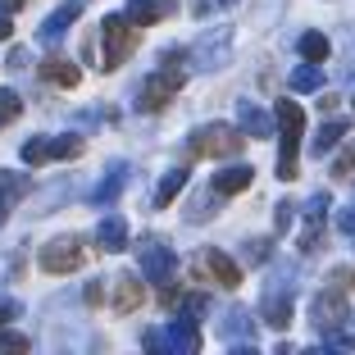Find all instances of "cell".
<instances>
[{
    "mask_svg": "<svg viewBox=\"0 0 355 355\" xmlns=\"http://www.w3.org/2000/svg\"><path fill=\"white\" fill-rule=\"evenodd\" d=\"M83 260H87V251H83L78 237H55L42 246V269L46 273H78Z\"/></svg>",
    "mask_w": 355,
    "mask_h": 355,
    "instance_id": "7",
    "label": "cell"
},
{
    "mask_svg": "<svg viewBox=\"0 0 355 355\" xmlns=\"http://www.w3.org/2000/svg\"><path fill=\"white\" fill-rule=\"evenodd\" d=\"M141 301H146V282L137 278V273H123V278H114V314L141 310Z\"/></svg>",
    "mask_w": 355,
    "mask_h": 355,
    "instance_id": "12",
    "label": "cell"
},
{
    "mask_svg": "<svg viewBox=\"0 0 355 355\" xmlns=\"http://www.w3.org/2000/svg\"><path fill=\"white\" fill-rule=\"evenodd\" d=\"M237 123H241L246 137H269V114H264L260 105H251V101L237 105Z\"/></svg>",
    "mask_w": 355,
    "mask_h": 355,
    "instance_id": "18",
    "label": "cell"
},
{
    "mask_svg": "<svg viewBox=\"0 0 355 355\" xmlns=\"http://www.w3.org/2000/svg\"><path fill=\"white\" fill-rule=\"evenodd\" d=\"M101 37H105V64H101V69L114 73L119 64L137 51V23L128 19V14H110V19L101 23Z\"/></svg>",
    "mask_w": 355,
    "mask_h": 355,
    "instance_id": "3",
    "label": "cell"
},
{
    "mask_svg": "<svg viewBox=\"0 0 355 355\" xmlns=\"http://www.w3.org/2000/svg\"><path fill=\"white\" fill-rule=\"evenodd\" d=\"M128 19L137 23V28H150V23H159L164 19V5H155V0H128Z\"/></svg>",
    "mask_w": 355,
    "mask_h": 355,
    "instance_id": "21",
    "label": "cell"
},
{
    "mask_svg": "<svg viewBox=\"0 0 355 355\" xmlns=\"http://www.w3.org/2000/svg\"><path fill=\"white\" fill-rule=\"evenodd\" d=\"M173 269H178V255L168 251L164 241H146V246H141V273H146L150 282H159V287L173 282Z\"/></svg>",
    "mask_w": 355,
    "mask_h": 355,
    "instance_id": "9",
    "label": "cell"
},
{
    "mask_svg": "<svg viewBox=\"0 0 355 355\" xmlns=\"http://www.w3.org/2000/svg\"><path fill=\"white\" fill-rule=\"evenodd\" d=\"M182 187H187V168H173V173H164V182H159V191H155V205H159V209L173 205Z\"/></svg>",
    "mask_w": 355,
    "mask_h": 355,
    "instance_id": "23",
    "label": "cell"
},
{
    "mask_svg": "<svg viewBox=\"0 0 355 355\" xmlns=\"http://www.w3.org/2000/svg\"><path fill=\"white\" fill-rule=\"evenodd\" d=\"M42 78H46V83H55V87H78V83H83V69H78L73 60H46L42 64Z\"/></svg>",
    "mask_w": 355,
    "mask_h": 355,
    "instance_id": "17",
    "label": "cell"
},
{
    "mask_svg": "<svg viewBox=\"0 0 355 355\" xmlns=\"http://www.w3.org/2000/svg\"><path fill=\"white\" fill-rule=\"evenodd\" d=\"M328 282L342 287V292H355V269H333V273H328Z\"/></svg>",
    "mask_w": 355,
    "mask_h": 355,
    "instance_id": "29",
    "label": "cell"
},
{
    "mask_svg": "<svg viewBox=\"0 0 355 355\" xmlns=\"http://www.w3.org/2000/svg\"><path fill=\"white\" fill-rule=\"evenodd\" d=\"M123 182H128V164H114L110 173H105V182L92 191V200H96V205H110V200L123 191Z\"/></svg>",
    "mask_w": 355,
    "mask_h": 355,
    "instance_id": "20",
    "label": "cell"
},
{
    "mask_svg": "<svg viewBox=\"0 0 355 355\" xmlns=\"http://www.w3.org/2000/svg\"><path fill=\"white\" fill-rule=\"evenodd\" d=\"M200 346V328L191 314H178L164 333H146V351H173V355H191Z\"/></svg>",
    "mask_w": 355,
    "mask_h": 355,
    "instance_id": "4",
    "label": "cell"
},
{
    "mask_svg": "<svg viewBox=\"0 0 355 355\" xmlns=\"http://www.w3.org/2000/svg\"><path fill=\"white\" fill-rule=\"evenodd\" d=\"M246 255H251V260H255V264H260V260H264V255H269V241H251V251H246Z\"/></svg>",
    "mask_w": 355,
    "mask_h": 355,
    "instance_id": "35",
    "label": "cell"
},
{
    "mask_svg": "<svg viewBox=\"0 0 355 355\" xmlns=\"http://www.w3.org/2000/svg\"><path fill=\"white\" fill-rule=\"evenodd\" d=\"M264 324L269 328H287L292 324V301H287V296H269V301H264Z\"/></svg>",
    "mask_w": 355,
    "mask_h": 355,
    "instance_id": "24",
    "label": "cell"
},
{
    "mask_svg": "<svg viewBox=\"0 0 355 355\" xmlns=\"http://www.w3.org/2000/svg\"><path fill=\"white\" fill-rule=\"evenodd\" d=\"M28 191H32L28 173H0V209H5V214H10V209L28 196Z\"/></svg>",
    "mask_w": 355,
    "mask_h": 355,
    "instance_id": "16",
    "label": "cell"
},
{
    "mask_svg": "<svg viewBox=\"0 0 355 355\" xmlns=\"http://www.w3.org/2000/svg\"><path fill=\"white\" fill-rule=\"evenodd\" d=\"M273 114H278V128H282L278 178L292 182V178H296V155H301V137H305V110L296 101H278V105H273Z\"/></svg>",
    "mask_w": 355,
    "mask_h": 355,
    "instance_id": "1",
    "label": "cell"
},
{
    "mask_svg": "<svg viewBox=\"0 0 355 355\" xmlns=\"http://www.w3.org/2000/svg\"><path fill=\"white\" fill-rule=\"evenodd\" d=\"M191 273H196V282H214V287H237L241 282L237 260H228L223 251H200L196 264H191Z\"/></svg>",
    "mask_w": 355,
    "mask_h": 355,
    "instance_id": "8",
    "label": "cell"
},
{
    "mask_svg": "<svg viewBox=\"0 0 355 355\" xmlns=\"http://www.w3.org/2000/svg\"><path fill=\"white\" fill-rule=\"evenodd\" d=\"M96 246H101V251H128V223L119 219V214H110V219H101L96 223Z\"/></svg>",
    "mask_w": 355,
    "mask_h": 355,
    "instance_id": "15",
    "label": "cell"
},
{
    "mask_svg": "<svg viewBox=\"0 0 355 355\" xmlns=\"http://www.w3.org/2000/svg\"><path fill=\"white\" fill-rule=\"evenodd\" d=\"M246 328H251V324H246V314H241V310H232V314H228V324H223V333H228V337H241Z\"/></svg>",
    "mask_w": 355,
    "mask_h": 355,
    "instance_id": "30",
    "label": "cell"
},
{
    "mask_svg": "<svg viewBox=\"0 0 355 355\" xmlns=\"http://www.w3.org/2000/svg\"><path fill=\"white\" fill-rule=\"evenodd\" d=\"M310 314H314V324L324 328V333H333V328L346 319V292H342V287L319 292V296H314V305H310Z\"/></svg>",
    "mask_w": 355,
    "mask_h": 355,
    "instance_id": "10",
    "label": "cell"
},
{
    "mask_svg": "<svg viewBox=\"0 0 355 355\" xmlns=\"http://www.w3.org/2000/svg\"><path fill=\"white\" fill-rule=\"evenodd\" d=\"M337 228H342V232H355V205H346L342 214H337Z\"/></svg>",
    "mask_w": 355,
    "mask_h": 355,
    "instance_id": "33",
    "label": "cell"
},
{
    "mask_svg": "<svg viewBox=\"0 0 355 355\" xmlns=\"http://www.w3.org/2000/svg\"><path fill=\"white\" fill-rule=\"evenodd\" d=\"M10 32H14V28H10V14L0 10V42H10Z\"/></svg>",
    "mask_w": 355,
    "mask_h": 355,
    "instance_id": "36",
    "label": "cell"
},
{
    "mask_svg": "<svg viewBox=\"0 0 355 355\" xmlns=\"http://www.w3.org/2000/svg\"><path fill=\"white\" fill-rule=\"evenodd\" d=\"M324 209H328V191H319V196L310 200V209H305V232H301V251L305 255L324 251Z\"/></svg>",
    "mask_w": 355,
    "mask_h": 355,
    "instance_id": "11",
    "label": "cell"
},
{
    "mask_svg": "<svg viewBox=\"0 0 355 355\" xmlns=\"http://www.w3.org/2000/svg\"><path fill=\"white\" fill-rule=\"evenodd\" d=\"M78 14H83L78 5H60V10H55L42 28H37V42H42V46H55L64 32H69V23H78Z\"/></svg>",
    "mask_w": 355,
    "mask_h": 355,
    "instance_id": "13",
    "label": "cell"
},
{
    "mask_svg": "<svg viewBox=\"0 0 355 355\" xmlns=\"http://www.w3.org/2000/svg\"><path fill=\"white\" fill-rule=\"evenodd\" d=\"M278 214H273V228L278 232H287V223H292V200H282V205H273Z\"/></svg>",
    "mask_w": 355,
    "mask_h": 355,
    "instance_id": "31",
    "label": "cell"
},
{
    "mask_svg": "<svg viewBox=\"0 0 355 355\" xmlns=\"http://www.w3.org/2000/svg\"><path fill=\"white\" fill-rule=\"evenodd\" d=\"M251 178H255V168H251V164L219 168V173H214V196H237V191L251 187Z\"/></svg>",
    "mask_w": 355,
    "mask_h": 355,
    "instance_id": "14",
    "label": "cell"
},
{
    "mask_svg": "<svg viewBox=\"0 0 355 355\" xmlns=\"http://www.w3.org/2000/svg\"><path fill=\"white\" fill-rule=\"evenodd\" d=\"M324 87V69L305 60L301 69H292V92H319Z\"/></svg>",
    "mask_w": 355,
    "mask_h": 355,
    "instance_id": "22",
    "label": "cell"
},
{
    "mask_svg": "<svg viewBox=\"0 0 355 355\" xmlns=\"http://www.w3.org/2000/svg\"><path fill=\"white\" fill-rule=\"evenodd\" d=\"M328 346L333 351H355V333H328Z\"/></svg>",
    "mask_w": 355,
    "mask_h": 355,
    "instance_id": "32",
    "label": "cell"
},
{
    "mask_svg": "<svg viewBox=\"0 0 355 355\" xmlns=\"http://www.w3.org/2000/svg\"><path fill=\"white\" fill-rule=\"evenodd\" d=\"M19 114H23V101H19L14 92H5V87H0V128H5V123H14Z\"/></svg>",
    "mask_w": 355,
    "mask_h": 355,
    "instance_id": "26",
    "label": "cell"
},
{
    "mask_svg": "<svg viewBox=\"0 0 355 355\" xmlns=\"http://www.w3.org/2000/svg\"><path fill=\"white\" fill-rule=\"evenodd\" d=\"M23 5H28V0H0V10H5V14H14V10H23Z\"/></svg>",
    "mask_w": 355,
    "mask_h": 355,
    "instance_id": "37",
    "label": "cell"
},
{
    "mask_svg": "<svg viewBox=\"0 0 355 355\" xmlns=\"http://www.w3.org/2000/svg\"><path fill=\"white\" fill-rule=\"evenodd\" d=\"M14 314H19V305H14V301H5V296H0V328H5V324H10V319H14Z\"/></svg>",
    "mask_w": 355,
    "mask_h": 355,
    "instance_id": "34",
    "label": "cell"
},
{
    "mask_svg": "<svg viewBox=\"0 0 355 355\" xmlns=\"http://www.w3.org/2000/svg\"><path fill=\"white\" fill-rule=\"evenodd\" d=\"M83 155V137H32L23 141V164H51V159H78Z\"/></svg>",
    "mask_w": 355,
    "mask_h": 355,
    "instance_id": "5",
    "label": "cell"
},
{
    "mask_svg": "<svg viewBox=\"0 0 355 355\" xmlns=\"http://www.w3.org/2000/svg\"><path fill=\"white\" fill-rule=\"evenodd\" d=\"M333 173H337V178H351V173H355V141H351V146H346V150H342V155H337V164H333Z\"/></svg>",
    "mask_w": 355,
    "mask_h": 355,
    "instance_id": "28",
    "label": "cell"
},
{
    "mask_svg": "<svg viewBox=\"0 0 355 355\" xmlns=\"http://www.w3.org/2000/svg\"><path fill=\"white\" fill-rule=\"evenodd\" d=\"M182 83H187V73H182V69H178V64H168V69H159V73H150L146 78V87H141V110H146V114H155V110H164L168 101H173L178 92H182Z\"/></svg>",
    "mask_w": 355,
    "mask_h": 355,
    "instance_id": "6",
    "label": "cell"
},
{
    "mask_svg": "<svg viewBox=\"0 0 355 355\" xmlns=\"http://www.w3.org/2000/svg\"><path fill=\"white\" fill-rule=\"evenodd\" d=\"M301 60H310V64L328 60V37H324V32H305V37H301Z\"/></svg>",
    "mask_w": 355,
    "mask_h": 355,
    "instance_id": "25",
    "label": "cell"
},
{
    "mask_svg": "<svg viewBox=\"0 0 355 355\" xmlns=\"http://www.w3.org/2000/svg\"><path fill=\"white\" fill-rule=\"evenodd\" d=\"M342 137H351V128H346V119H328L324 128H319V132H314V155H328V150L337 146V141H342Z\"/></svg>",
    "mask_w": 355,
    "mask_h": 355,
    "instance_id": "19",
    "label": "cell"
},
{
    "mask_svg": "<svg viewBox=\"0 0 355 355\" xmlns=\"http://www.w3.org/2000/svg\"><path fill=\"white\" fill-rule=\"evenodd\" d=\"M241 146H246V132H237V128H228V123H205L191 137L187 150L196 159H228V155H241Z\"/></svg>",
    "mask_w": 355,
    "mask_h": 355,
    "instance_id": "2",
    "label": "cell"
},
{
    "mask_svg": "<svg viewBox=\"0 0 355 355\" xmlns=\"http://www.w3.org/2000/svg\"><path fill=\"white\" fill-rule=\"evenodd\" d=\"M5 351L23 355V351H28V337H23V333H5V328H0V355H5Z\"/></svg>",
    "mask_w": 355,
    "mask_h": 355,
    "instance_id": "27",
    "label": "cell"
}]
</instances>
